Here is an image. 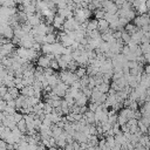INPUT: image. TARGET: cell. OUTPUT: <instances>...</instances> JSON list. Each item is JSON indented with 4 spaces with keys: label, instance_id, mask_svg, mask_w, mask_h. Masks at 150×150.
I'll use <instances>...</instances> for the list:
<instances>
[{
    "label": "cell",
    "instance_id": "obj_1",
    "mask_svg": "<svg viewBox=\"0 0 150 150\" xmlns=\"http://www.w3.org/2000/svg\"><path fill=\"white\" fill-rule=\"evenodd\" d=\"M68 84H66L64 82H62V81H59L56 84H55V87H53L52 88V90H53V93L54 94H56L59 97H63L64 95H66V91H67V89H68Z\"/></svg>",
    "mask_w": 150,
    "mask_h": 150
},
{
    "label": "cell",
    "instance_id": "obj_2",
    "mask_svg": "<svg viewBox=\"0 0 150 150\" xmlns=\"http://www.w3.org/2000/svg\"><path fill=\"white\" fill-rule=\"evenodd\" d=\"M132 23L136 25L138 28H141V27L144 26V25H149V16H148V13L136 15V16L132 19Z\"/></svg>",
    "mask_w": 150,
    "mask_h": 150
},
{
    "label": "cell",
    "instance_id": "obj_3",
    "mask_svg": "<svg viewBox=\"0 0 150 150\" xmlns=\"http://www.w3.org/2000/svg\"><path fill=\"white\" fill-rule=\"evenodd\" d=\"M0 34H1L4 38H6V39H9V40H11V39L14 36L13 27H12V26H9L8 23L2 25V27L0 28Z\"/></svg>",
    "mask_w": 150,
    "mask_h": 150
},
{
    "label": "cell",
    "instance_id": "obj_4",
    "mask_svg": "<svg viewBox=\"0 0 150 150\" xmlns=\"http://www.w3.org/2000/svg\"><path fill=\"white\" fill-rule=\"evenodd\" d=\"M36 66H40L42 68H46V67H49V62H50V57L48 56V54H42V55H39L38 59H36Z\"/></svg>",
    "mask_w": 150,
    "mask_h": 150
},
{
    "label": "cell",
    "instance_id": "obj_5",
    "mask_svg": "<svg viewBox=\"0 0 150 150\" xmlns=\"http://www.w3.org/2000/svg\"><path fill=\"white\" fill-rule=\"evenodd\" d=\"M74 100H75V104L79 105V107H81V105H87L89 98H88V97L80 90V91L76 94V96L74 97Z\"/></svg>",
    "mask_w": 150,
    "mask_h": 150
},
{
    "label": "cell",
    "instance_id": "obj_6",
    "mask_svg": "<svg viewBox=\"0 0 150 150\" xmlns=\"http://www.w3.org/2000/svg\"><path fill=\"white\" fill-rule=\"evenodd\" d=\"M63 22H64V18L61 16V15H59V14H55L54 18H53V22H52V25L54 26L55 29H61Z\"/></svg>",
    "mask_w": 150,
    "mask_h": 150
},
{
    "label": "cell",
    "instance_id": "obj_7",
    "mask_svg": "<svg viewBox=\"0 0 150 150\" xmlns=\"http://www.w3.org/2000/svg\"><path fill=\"white\" fill-rule=\"evenodd\" d=\"M108 29H109V22L105 19H103V18L98 19L97 20V30L100 33H103V32H105Z\"/></svg>",
    "mask_w": 150,
    "mask_h": 150
},
{
    "label": "cell",
    "instance_id": "obj_8",
    "mask_svg": "<svg viewBox=\"0 0 150 150\" xmlns=\"http://www.w3.org/2000/svg\"><path fill=\"white\" fill-rule=\"evenodd\" d=\"M83 118H84V121H86L88 124H94V123H95V115H94V111L87 109V110L83 112Z\"/></svg>",
    "mask_w": 150,
    "mask_h": 150
},
{
    "label": "cell",
    "instance_id": "obj_9",
    "mask_svg": "<svg viewBox=\"0 0 150 150\" xmlns=\"http://www.w3.org/2000/svg\"><path fill=\"white\" fill-rule=\"evenodd\" d=\"M46 79H47L48 86H50L52 88H53V87H55V84H56V83L60 81L59 75H57V71H54L53 74H50V75H49V76H47Z\"/></svg>",
    "mask_w": 150,
    "mask_h": 150
},
{
    "label": "cell",
    "instance_id": "obj_10",
    "mask_svg": "<svg viewBox=\"0 0 150 150\" xmlns=\"http://www.w3.org/2000/svg\"><path fill=\"white\" fill-rule=\"evenodd\" d=\"M56 14H59V15L63 16L64 19H67V18L73 16V11L69 9L68 7H64V8H56Z\"/></svg>",
    "mask_w": 150,
    "mask_h": 150
},
{
    "label": "cell",
    "instance_id": "obj_11",
    "mask_svg": "<svg viewBox=\"0 0 150 150\" xmlns=\"http://www.w3.org/2000/svg\"><path fill=\"white\" fill-rule=\"evenodd\" d=\"M34 29H35L36 34H39V35H46L47 34V25L45 22H42V21L39 25L34 26Z\"/></svg>",
    "mask_w": 150,
    "mask_h": 150
},
{
    "label": "cell",
    "instance_id": "obj_12",
    "mask_svg": "<svg viewBox=\"0 0 150 150\" xmlns=\"http://www.w3.org/2000/svg\"><path fill=\"white\" fill-rule=\"evenodd\" d=\"M20 94L23 95V96H27V97L34 95V89H33L32 84H30V86H23V87L20 89Z\"/></svg>",
    "mask_w": 150,
    "mask_h": 150
},
{
    "label": "cell",
    "instance_id": "obj_13",
    "mask_svg": "<svg viewBox=\"0 0 150 150\" xmlns=\"http://www.w3.org/2000/svg\"><path fill=\"white\" fill-rule=\"evenodd\" d=\"M93 29H97V19H88L87 20V25H86V32L87 30H93Z\"/></svg>",
    "mask_w": 150,
    "mask_h": 150
},
{
    "label": "cell",
    "instance_id": "obj_14",
    "mask_svg": "<svg viewBox=\"0 0 150 150\" xmlns=\"http://www.w3.org/2000/svg\"><path fill=\"white\" fill-rule=\"evenodd\" d=\"M56 32H57V30H56ZM56 32H54V33H47V34L45 35V40H46V43H50V45H53V43H55V42L57 41Z\"/></svg>",
    "mask_w": 150,
    "mask_h": 150
},
{
    "label": "cell",
    "instance_id": "obj_15",
    "mask_svg": "<svg viewBox=\"0 0 150 150\" xmlns=\"http://www.w3.org/2000/svg\"><path fill=\"white\" fill-rule=\"evenodd\" d=\"M123 29H124V30H125L128 34H130V35H131L132 33H135V32H136V30H138L139 28H138L136 25H134L132 22H130V21H129V22H128V23H127V25L123 27Z\"/></svg>",
    "mask_w": 150,
    "mask_h": 150
},
{
    "label": "cell",
    "instance_id": "obj_16",
    "mask_svg": "<svg viewBox=\"0 0 150 150\" xmlns=\"http://www.w3.org/2000/svg\"><path fill=\"white\" fill-rule=\"evenodd\" d=\"M95 88L98 89L101 93H108V90L110 89V83H108V82H101V83L97 84Z\"/></svg>",
    "mask_w": 150,
    "mask_h": 150
},
{
    "label": "cell",
    "instance_id": "obj_17",
    "mask_svg": "<svg viewBox=\"0 0 150 150\" xmlns=\"http://www.w3.org/2000/svg\"><path fill=\"white\" fill-rule=\"evenodd\" d=\"M16 128H18L22 134H26V131H27V125H26V122H25L23 117H22L20 121L16 122Z\"/></svg>",
    "mask_w": 150,
    "mask_h": 150
},
{
    "label": "cell",
    "instance_id": "obj_18",
    "mask_svg": "<svg viewBox=\"0 0 150 150\" xmlns=\"http://www.w3.org/2000/svg\"><path fill=\"white\" fill-rule=\"evenodd\" d=\"M104 11H103V8L102 7H100V8H96V9H94L93 11V15H94V18L95 19H102L103 16H104Z\"/></svg>",
    "mask_w": 150,
    "mask_h": 150
},
{
    "label": "cell",
    "instance_id": "obj_19",
    "mask_svg": "<svg viewBox=\"0 0 150 150\" xmlns=\"http://www.w3.org/2000/svg\"><path fill=\"white\" fill-rule=\"evenodd\" d=\"M9 94H11V96H12V98H16L18 96H19V94H20V90L16 88V87H8V90H7Z\"/></svg>",
    "mask_w": 150,
    "mask_h": 150
},
{
    "label": "cell",
    "instance_id": "obj_20",
    "mask_svg": "<svg viewBox=\"0 0 150 150\" xmlns=\"http://www.w3.org/2000/svg\"><path fill=\"white\" fill-rule=\"evenodd\" d=\"M40 52L42 54H49V53H52V45L50 43H42Z\"/></svg>",
    "mask_w": 150,
    "mask_h": 150
},
{
    "label": "cell",
    "instance_id": "obj_21",
    "mask_svg": "<svg viewBox=\"0 0 150 150\" xmlns=\"http://www.w3.org/2000/svg\"><path fill=\"white\" fill-rule=\"evenodd\" d=\"M120 39L123 41V43H124V45H127V43L130 41V34H128V33L123 29V30H122V33H121V38H120Z\"/></svg>",
    "mask_w": 150,
    "mask_h": 150
},
{
    "label": "cell",
    "instance_id": "obj_22",
    "mask_svg": "<svg viewBox=\"0 0 150 150\" xmlns=\"http://www.w3.org/2000/svg\"><path fill=\"white\" fill-rule=\"evenodd\" d=\"M138 47H139V49H141V53H142V54L149 53V42L139 43V45H138Z\"/></svg>",
    "mask_w": 150,
    "mask_h": 150
},
{
    "label": "cell",
    "instance_id": "obj_23",
    "mask_svg": "<svg viewBox=\"0 0 150 150\" xmlns=\"http://www.w3.org/2000/svg\"><path fill=\"white\" fill-rule=\"evenodd\" d=\"M75 74H76V76L80 79L81 76H83V75H86L87 73H86V67H77L76 68V70H75Z\"/></svg>",
    "mask_w": 150,
    "mask_h": 150
},
{
    "label": "cell",
    "instance_id": "obj_24",
    "mask_svg": "<svg viewBox=\"0 0 150 150\" xmlns=\"http://www.w3.org/2000/svg\"><path fill=\"white\" fill-rule=\"evenodd\" d=\"M15 110H16V109H15L14 107H9V105H7V104H6V107H5V109H4L2 111H4L6 115H13Z\"/></svg>",
    "mask_w": 150,
    "mask_h": 150
},
{
    "label": "cell",
    "instance_id": "obj_25",
    "mask_svg": "<svg viewBox=\"0 0 150 150\" xmlns=\"http://www.w3.org/2000/svg\"><path fill=\"white\" fill-rule=\"evenodd\" d=\"M127 121H128V118L127 117H124L123 115H121V114H117V123L120 124V127L121 125H123V124H125L127 123Z\"/></svg>",
    "mask_w": 150,
    "mask_h": 150
},
{
    "label": "cell",
    "instance_id": "obj_26",
    "mask_svg": "<svg viewBox=\"0 0 150 150\" xmlns=\"http://www.w3.org/2000/svg\"><path fill=\"white\" fill-rule=\"evenodd\" d=\"M49 67H50L52 69H54V70H59V69H60L56 59H52V60H50V62H49Z\"/></svg>",
    "mask_w": 150,
    "mask_h": 150
},
{
    "label": "cell",
    "instance_id": "obj_27",
    "mask_svg": "<svg viewBox=\"0 0 150 150\" xmlns=\"http://www.w3.org/2000/svg\"><path fill=\"white\" fill-rule=\"evenodd\" d=\"M53 109H54V108H53L50 104H48L47 102H45V105H43V110H42L45 114H50V112L53 111Z\"/></svg>",
    "mask_w": 150,
    "mask_h": 150
},
{
    "label": "cell",
    "instance_id": "obj_28",
    "mask_svg": "<svg viewBox=\"0 0 150 150\" xmlns=\"http://www.w3.org/2000/svg\"><path fill=\"white\" fill-rule=\"evenodd\" d=\"M97 107H98V103L95 102V101H90V103L87 105V108H88L89 110H91V111H95Z\"/></svg>",
    "mask_w": 150,
    "mask_h": 150
},
{
    "label": "cell",
    "instance_id": "obj_29",
    "mask_svg": "<svg viewBox=\"0 0 150 150\" xmlns=\"http://www.w3.org/2000/svg\"><path fill=\"white\" fill-rule=\"evenodd\" d=\"M1 98H2L5 102H7V101H11V100H14V98H12V96H11V94H9L8 91H7V93H6V94H5V95H4Z\"/></svg>",
    "mask_w": 150,
    "mask_h": 150
}]
</instances>
